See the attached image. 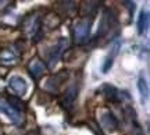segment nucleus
<instances>
[{"label": "nucleus", "mask_w": 150, "mask_h": 135, "mask_svg": "<svg viewBox=\"0 0 150 135\" xmlns=\"http://www.w3.org/2000/svg\"><path fill=\"white\" fill-rule=\"evenodd\" d=\"M120 48H121V42H120V41L114 42V45H112L111 49H110V53L107 54V57L104 59V63H103V65H102V71L104 72V74H106V72H108V71H110V68L112 67L114 59H115V56H117L118 52H120Z\"/></svg>", "instance_id": "1a4fd4ad"}, {"label": "nucleus", "mask_w": 150, "mask_h": 135, "mask_svg": "<svg viewBox=\"0 0 150 135\" xmlns=\"http://www.w3.org/2000/svg\"><path fill=\"white\" fill-rule=\"evenodd\" d=\"M0 113L4 114L6 117L10 120V121H13V123H21V120H22L21 113L17 112L10 103L7 102V100H3V99H0Z\"/></svg>", "instance_id": "6e6552de"}, {"label": "nucleus", "mask_w": 150, "mask_h": 135, "mask_svg": "<svg viewBox=\"0 0 150 135\" xmlns=\"http://www.w3.org/2000/svg\"><path fill=\"white\" fill-rule=\"evenodd\" d=\"M100 92H102V95L107 100L110 102H122V96L124 97H129V95L127 92H121L120 89H117L115 87H112V85H108V84H104L102 88H100Z\"/></svg>", "instance_id": "423d86ee"}, {"label": "nucleus", "mask_w": 150, "mask_h": 135, "mask_svg": "<svg viewBox=\"0 0 150 135\" xmlns=\"http://www.w3.org/2000/svg\"><path fill=\"white\" fill-rule=\"evenodd\" d=\"M138 91H139L140 95V100L143 104H146L147 99H149V84L145 80V77L140 74L139 78H138Z\"/></svg>", "instance_id": "4468645a"}, {"label": "nucleus", "mask_w": 150, "mask_h": 135, "mask_svg": "<svg viewBox=\"0 0 150 135\" xmlns=\"http://www.w3.org/2000/svg\"><path fill=\"white\" fill-rule=\"evenodd\" d=\"M78 96V89L76 87H70L64 93V97H63V100H61V104L64 106V107H72V104H74L75 99Z\"/></svg>", "instance_id": "ddd939ff"}, {"label": "nucleus", "mask_w": 150, "mask_h": 135, "mask_svg": "<svg viewBox=\"0 0 150 135\" xmlns=\"http://www.w3.org/2000/svg\"><path fill=\"white\" fill-rule=\"evenodd\" d=\"M8 88L18 96H24L28 92V82L21 75H13L8 80Z\"/></svg>", "instance_id": "0eeeda50"}, {"label": "nucleus", "mask_w": 150, "mask_h": 135, "mask_svg": "<svg viewBox=\"0 0 150 135\" xmlns=\"http://www.w3.org/2000/svg\"><path fill=\"white\" fill-rule=\"evenodd\" d=\"M67 77H68V72H59V74H56L54 77H52L50 80L47 81V84H46V89H49V91L52 92H57L59 91V88L63 85V82H65V80H67Z\"/></svg>", "instance_id": "9d476101"}, {"label": "nucleus", "mask_w": 150, "mask_h": 135, "mask_svg": "<svg viewBox=\"0 0 150 135\" xmlns=\"http://www.w3.org/2000/svg\"><path fill=\"white\" fill-rule=\"evenodd\" d=\"M28 70H29V74L33 77V78H39V77L43 75V72H45V65L40 60H32L29 65H28Z\"/></svg>", "instance_id": "2eb2a0df"}, {"label": "nucleus", "mask_w": 150, "mask_h": 135, "mask_svg": "<svg viewBox=\"0 0 150 135\" xmlns=\"http://www.w3.org/2000/svg\"><path fill=\"white\" fill-rule=\"evenodd\" d=\"M99 124L103 130L108 131V132H114L118 130V120L115 116L110 112V110H104L99 116Z\"/></svg>", "instance_id": "39448f33"}, {"label": "nucleus", "mask_w": 150, "mask_h": 135, "mask_svg": "<svg viewBox=\"0 0 150 135\" xmlns=\"http://www.w3.org/2000/svg\"><path fill=\"white\" fill-rule=\"evenodd\" d=\"M17 61V53L11 48H6L0 50V63L6 65L14 64Z\"/></svg>", "instance_id": "9b49d317"}, {"label": "nucleus", "mask_w": 150, "mask_h": 135, "mask_svg": "<svg viewBox=\"0 0 150 135\" xmlns=\"http://www.w3.org/2000/svg\"><path fill=\"white\" fill-rule=\"evenodd\" d=\"M115 21V18L111 16L110 10L104 11L102 16V20H100V24H99V28H97V33H96V41L99 39H103L104 36H107L110 29L112 27V22Z\"/></svg>", "instance_id": "20e7f679"}, {"label": "nucleus", "mask_w": 150, "mask_h": 135, "mask_svg": "<svg viewBox=\"0 0 150 135\" xmlns=\"http://www.w3.org/2000/svg\"><path fill=\"white\" fill-rule=\"evenodd\" d=\"M24 31L29 38H35V41H39V36L42 35L43 31V21L42 18L36 14L29 16L25 18L24 22Z\"/></svg>", "instance_id": "f257e3e1"}, {"label": "nucleus", "mask_w": 150, "mask_h": 135, "mask_svg": "<svg viewBox=\"0 0 150 135\" xmlns=\"http://www.w3.org/2000/svg\"><path fill=\"white\" fill-rule=\"evenodd\" d=\"M136 28H138L139 35H145L146 31L149 29V13L146 10L140 11L139 17H138V22H136Z\"/></svg>", "instance_id": "f8f14e48"}, {"label": "nucleus", "mask_w": 150, "mask_h": 135, "mask_svg": "<svg viewBox=\"0 0 150 135\" xmlns=\"http://www.w3.org/2000/svg\"><path fill=\"white\" fill-rule=\"evenodd\" d=\"M67 48H68V39L67 38H60L59 41H57V43L49 50V54H47V65H49V68H53L54 65L57 64V61L60 60L61 54L64 53V50Z\"/></svg>", "instance_id": "f03ea898"}, {"label": "nucleus", "mask_w": 150, "mask_h": 135, "mask_svg": "<svg viewBox=\"0 0 150 135\" xmlns=\"http://www.w3.org/2000/svg\"><path fill=\"white\" fill-rule=\"evenodd\" d=\"M91 27H92V20H88V18H83V20H81V21L75 24L74 36L78 43H82V42L88 41L89 33H91Z\"/></svg>", "instance_id": "7ed1b4c3"}]
</instances>
